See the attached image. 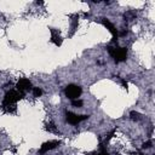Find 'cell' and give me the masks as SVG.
<instances>
[{"instance_id":"obj_1","label":"cell","mask_w":155,"mask_h":155,"mask_svg":"<svg viewBox=\"0 0 155 155\" xmlns=\"http://www.w3.org/2000/svg\"><path fill=\"white\" fill-rule=\"evenodd\" d=\"M107 51L114 58V61L116 63L124 62L127 58V48H125V47H111V46H107Z\"/></svg>"},{"instance_id":"obj_2","label":"cell","mask_w":155,"mask_h":155,"mask_svg":"<svg viewBox=\"0 0 155 155\" xmlns=\"http://www.w3.org/2000/svg\"><path fill=\"white\" fill-rule=\"evenodd\" d=\"M24 97V93L17 91V90H10L6 92L4 101H2V105H8V104H16L19 99H22Z\"/></svg>"},{"instance_id":"obj_3","label":"cell","mask_w":155,"mask_h":155,"mask_svg":"<svg viewBox=\"0 0 155 155\" xmlns=\"http://www.w3.org/2000/svg\"><path fill=\"white\" fill-rule=\"evenodd\" d=\"M64 92H65V96L73 101V99H78V98L81 96L82 90H81L80 86L71 84V85H68V86L65 87V91H64Z\"/></svg>"},{"instance_id":"obj_4","label":"cell","mask_w":155,"mask_h":155,"mask_svg":"<svg viewBox=\"0 0 155 155\" xmlns=\"http://www.w3.org/2000/svg\"><path fill=\"white\" fill-rule=\"evenodd\" d=\"M87 117H88V115H76L71 111H67V114H65L67 122H69L70 125H78L79 122L86 120Z\"/></svg>"},{"instance_id":"obj_5","label":"cell","mask_w":155,"mask_h":155,"mask_svg":"<svg viewBox=\"0 0 155 155\" xmlns=\"http://www.w3.org/2000/svg\"><path fill=\"white\" fill-rule=\"evenodd\" d=\"M16 88L17 91L24 93L25 91H29L31 90V82L29 81V79H25V78H22L18 80V82L16 84Z\"/></svg>"},{"instance_id":"obj_6","label":"cell","mask_w":155,"mask_h":155,"mask_svg":"<svg viewBox=\"0 0 155 155\" xmlns=\"http://www.w3.org/2000/svg\"><path fill=\"white\" fill-rule=\"evenodd\" d=\"M102 24L113 34L111 41H113V42H116V41H117V38H119V34H117V30H116V28L114 27V24H113L110 21H108L107 18H103V19H102Z\"/></svg>"},{"instance_id":"obj_7","label":"cell","mask_w":155,"mask_h":155,"mask_svg":"<svg viewBox=\"0 0 155 155\" xmlns=\"http://www.w3.org/2000/svg\"><path fill=\"white\" fill-rule=\"evenodd\" d=\"M59 143H61L59 140H48V142L42 143V145H41V148H40V150H39V154L42 155V154L47 153L48 150L54 149L57 145H59Z\"/></svg>"},{"instance_id":"obj_8","label":"cell","mask_w":155,"mask_h":155,"mask_svg":"<svg viewBox=\"0 0 155 155\" xmlns=\"http://www.w3.org/2000/svg\"><path fill=\"white\" fill-rule=\"evenodd\" d=\"M50 31H51V41H52L56 46H61V45H62V38L59 36V33H58L57 30H54L53 28H51Z\"/></svg>"},{"instance_id":"obj_9","label":"cell","mask_w":155,"mask_h":155,"mask_svg":"<svg viewBox=\"0 0 155 155\" xmlns=\"http://www.w3.org/2000/svg\"><path fill=\"white\" fill-rule=\"evenodd\" d=\"M2 109L7 113H15L16 111V104H8V105H2Z\"/></svg>"},{"instance_id":"obj_10","label":"cell","mask_w":155,"mask_h":155,"mask_svg":"<svg viewBox=\"0 0 155 155\" xmlns=\"http://www.w3.org/2000/svg\"><path fill=\"white\" fill-rule=\"evenodd\" d=\"M45 130H46V131H48V132H57V130H56V126H54L52 122H50V124H46V126H45Z\"/></svg>"},{"instance_id":"obj_11","label":"cell","mask_w":155,"mask_h":155,"mask_svg":"<svg viewBox=\"0 0 155 155\" xmlns=\"http://www.w3.org/2000/svg\"><path fill=\"white\" fill-rule=\"evenodd\" d=\"M88 155H109V153L104 149V145L101 144V151L99 153H92V154H88Z\"/></svg>"},{"instance_id":"obj_12","label":"cell","mask_w":155,"mask_h":155,"mask_svg":"<svg viewBox=\"0 0 155 155\" xmlns=\"http://www.w3.org/2000/svg\"><path fill=\"white\" fill-rule=\"evenodd\" d=\"M33 94H34V97H40V96L42 94L41 88H39V87H33Z\"/></svg>"},{"instance_id":"obj_13","label":"cell","mask_w":155,"mask_h":155,"mask_svg":"<svg viewBox=\"0 0 155 155\" xmlns=\"http://www.w3.org/2000/svg\"><path fill=\"white\" fill-rule=\"evenodd\" d=\"M71 104L74 105V107H76V108H80V107H82V101L81 99H73L71 101Z\"/></svg>"},{"instance_id":"obj_14","label":"cell","mask_w":155,"mask_h":155,"mask_svg":"<svg viewBox=\"0 0 155 155\" xmlns=\"http://www.w3.org/2000/svg\"><path fill=\"white\" fill-rule=\"evenodd\" d=\"M131 119L132 120H138L139 117H140V115H139V113H137V111H131Z\"/></svg>"},{"instance_id":"obj_15","label":"cell","mask_w":155,"mask_h":155,"mask_svg":"<svg viewBox=\"0 0 155 155\" xmlns=\"http://www.w3.org/2000/svg\"><path fill=\"white\" fill-rule=\"evenodd\" d=\"M121 85H122V87L127 91L128 90V84H127V81L126 80H124V79H121Z\"/></svg>"},{"instance_id":"obj_16","label":"cell","mask_w":155,"mask_h":155,"mask_svg":"<svg viewBox=\"0 0 155 155\" xmlns=\"http://www.w3.org/2000/svg\"><path fill=\"white\" fill-rule=\"evenodd\" d=\"M150 147H151V140H148L147 143H144V144H143V147H142V148H143V149H148V148H150Z\"/></svg>"},{"instance_id":"obj_17","label":"cell","mask_w":155,"mask_h":155,"mask_svg":"<svg viewBox=\"0 0 155 155\" xmlns=\"http://www.w3.org/2000/svg\"><path fill=\"white\" fill-rule=\"evenodd\" d=\"M114 133H115V130H113V131H111V132H110V133L108 134V137L105 138V143H107V142H109V139H110V138H111V137L114 136Z\"/></svg>"},{"instance_id":"obj_18","label":"cell","mask_w":155,"mask_h":155,"mask_svg":"<svg viewBox=\"0 0 155 155\" xmlns=\"http://www.w3.org/2000/svg\"><path fill=\"white\" fill-rule=\"evenodd\" d=\"M140 155H142V154H140Z\"/></svg>"}]
</instances>
